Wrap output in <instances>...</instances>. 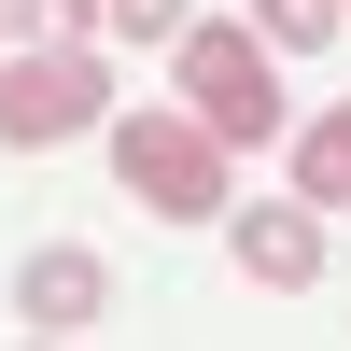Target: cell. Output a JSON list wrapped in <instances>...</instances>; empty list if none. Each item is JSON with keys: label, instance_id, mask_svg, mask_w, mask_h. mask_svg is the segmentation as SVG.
I'll return each instance as SVG.
<instances>
[{"label": "cell", "instance_id": "5b68a950", "mask_svg": "<svg viewBox=\"0 0 351 351\" xmlns=\"http://www.w3.org/2000/svg\"><path fill=\"white\" fill-rule=\"evenodd\" d=\"M99 309H112L99 253H28V267H14V324H28V337H84Z\"/></svg>", "mask_w": 351, "mask_h": 351}, {"label": "cell", "instance_id": "277c9868", "mask_svg": "<svg viewBox=\"0 0 351 351\" xmlns=\"http://www.w3.org/2000/svg\"><path fill=\"white\" fill-rule=\"evenodd\" d=\"M225 225H239V281H267V295L324 281V211L309 197H267V211H225Z\"/></svg>", "mask_w": 351, "mask_h": 351}, {"label": "cell", "instance_id": "7a4b0ae2", "mask_svg": "<svg viewBox=\"0 0 351 351\" xmlns=\"http://www.w3.org/2000/svg\"><path fill=\"white\" fill-rule=\"evenodd\" d=\"M169 71H183V112L225 141V155H253V141L295 127V112H281V43H267V28H211V14H197L183 43H169Z\"/></svg>", "mask_w": 351, "mask_h": 351}, {"label": "cell", "instance_id": "9c48e42d", "mask_svg": "<svg viewBox=\"0 0 351 351\" xmlns=\"http://www.w3.org/2000/svg\"><path fill=\"white\" fill-rule=\"evenodd\" d=\"M14 43H99V0H14Z\"/></svg>", "mask_w": 351, "mask_h": 351}, {"label": "cell", "instance_id": "8992f818", "mask_svg": "<svg viewBox=\"0 0 351 351\" xmlns=\"http://www.w3.org/2000/svg\"><path fill=\"white\" fill-rule=\"evenodd\" d=\"M295 197H309V211H351V99L295 127Z\"/></svg>", "mask_w": 351, "mask_h": 351}, {"label": "cell", "instance_id": "52a82bcc", "mask_svg": "<svg viewBox=\"0 0 351 351\" xmlns=\"http://www.w3.org/2000/svg\"><path fill=\"white\" fill-rule=\"evenodd\" d=\"M253 28H267L281 56H324L337 28H351V0H253Z\"/></svg>", "mask_w": 351, "mask_h": 351}, {"label": "cell", "instance_id": "3957f363", "mask_svg": "<svg viewBox=\"0 0 351 351\" xmlns=\"http://www.w3.org/2000/svg\"><path fill=\"white\" fill-rule=\"evenodd\" d=\"M84 127H112V56L99 43H0V155H56Z\"/></svg>", "mask_w": 351, "mask_h": 351}, {"label": "cell", "instance_id": "ba28073f", "mask_svg": "<svg viewBox=\"0 0 351 351\" xmlns=\"http://www.w3.org/2000/svg\"><path fill=\"white\" fill-rule=\"evenodd\" d=\"M197 0H99V43H183Z\"/></svg>", "mask_w": 351, "mask_h": 351}, {"label": "cell", "instance_id": "30bf717a", "mask_svg": "<svg viewBox=\"0 0 351 351\" xmlns=\"http://www.w3.org/2000/svg\"><path fill=\"white\" fill-rule=\"evenodd\" d=\"M0 43H14V0H0Z\"/></svg>", "mask_w": 351, "mask_h": 351}, {"label": "cell", "instance_id": "6da1fadb", "mask_svg": "<svg viewBox=\"0 0 351 351\" xmlns=\"http://www.w3.org/2000/svg\"><path fill=\"white\" fill-rule=\"evenodd\" d=\"M112 183L141 197V211H169V225H225L239 211V169H225V141L197 127V112H112Z\"/></svg>", "mask_w": 351, "mask_h": 351}]
</instances>
